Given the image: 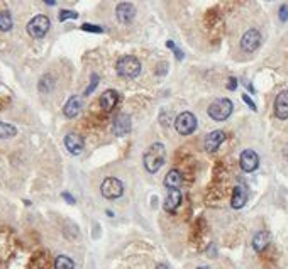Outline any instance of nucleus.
I'll return each mask as SVG.
<instances>
[{"label":"nucleus","instance_id":"obj_1","mask_svg":"<svg viewBox=\"0 0 288 269\" xmlns=\"http://www.w3.org/2000/svg\"><path fill=\"white\" fill-rule=\"evenodd\" d=\"M165 156H166V149L161 142H154L148 147V151L144 152V168L148 173H158L159 168L165 164Z\"/></svg>","mask_w":288,"mask_h":269},{"label":"nucleus","instance_id":"obj_2","mask_svg":"<svg viewBox=\"0 0 288 269\" xmlns=\"http://www.w3.org/2000/svg\"><path fill=\"white\" fill-rule=\"evenodd\" d=\"M115 70H117V73L124 76V78H136V76L141 73V63L134 56H122L121 60L117 61Z\"/></svg>","mask_w":288,"mask_h":269},{"label":"nucleus","instance_id":"obj_3","mask_svg":"<svg viewBox=\"0 0 288 269\" xmlns=\"http://www.w3.org/2000/svg\"><path fill=\"white\" fill-rule=\"evenodd\" d=\"M234 105L229 98H219V100L212 102L209 107V115L217 122H222V120L229 119V115L232 114Z\"/></svg>","mask_w":288,"mask_h":269},{"label":"nucleus","instance_id":"obj_4","mask_svg":"<svg viewBox=\"0 0 288 269\" xmlns=\"http://www.w3.org/2000/svg\"><path fill=\"white\" fill-rule=\"evenodd\" d=\"M100 191H102V196L107 200H115L119 196H122L124 193V185L121 179L114 178V176H109L102 181V186H100Z\"/></svg>","mask_w":288,"mask_h":269},{"label":"nucleus","instance_id":"obj_5","mask_svg":"<svg viewBox=\"0 0 288 269\" xmlns=\"http://www.w3.org/2000/svg\"><path fill=\"white\" fill-rule=\"evenodd\" d=\"M175 129L181 136H188V134H192L197 129V117H195L192 112H183V114H180L176 117Z\"/></svg>","mask_w":288,"mask_h":269},{"label":"nucleus","instance_id":"obj_6","mask_svg":"<svg viewBox=\"0 0 288 269\" xmlns=\"http://www.w3.org/2000/svg\"><path fill=\"white\" fill-rule=\"evenodd\" d=\"M48 31H50V19H48L46 16H36L29 21L28 33H29V36H33V38H36V39L43 38Z\"/></svg>","mask_w":288,"mask_h":269},{"label":"nucleus","instance_id":"obj_7","mask_svg":"<svg viewBox=\"0 0 288 269\" xmlns=\"http://www.w3.org/2000/svg\"><path fill=\"white\" fill-rule=\"evenodd\" d=\"M261 44V33L258 29H249L246 31L244 36L241 39V48L244 49L246 53H252L259 48Z\"/></svg>","mask_w":288,"mask_h":269},{"label":"nucleus","instance_id":"obj_8","mask_svg":"<svg viewBox=\"0 0 288 269\" xmlns=\"http://www.w3.org/2000/svg\"><path fill=\"white\" fill-rule=\"evenodd\" d=\"M258 166H259L258 152L252 151V149L242 151V154H241V168H242V171L252 173V171H256V169H258Z\"/></svg>","mask_w":288,"mask_h":269},{"label":"nucleus","instance_id":"obj_9","mask_svg":"<svg viewBox=\"0 0 288 269\" xmlns=\"http://www.w3.org/2000/svg\"><path fill=\"white\" fill-rule=\"evenodd\" d=\"M115 17L122 24H131L132 19L136 17V7L129 2H121L115 7Z\"/></svg>","mask_w":288,"mask_h":269},{"label":"nucleus","instance_id":"obj_10","mask_svg":"<svg viewBox=\"0 0 288 269\" xmlns=\"http://www.w3.org/2000/svg\"><path fill=\"white\" fill-rule=\"evenodd\" d=\"M131 127H132V122H131V117L127 114H119L117 117H115L114 124H112L114 134H115V136H119V137L129 134Z\"/></svg>","mask_w":288,"mask_h":269},{"label":"nucleus","instance_id":"obj_11","mask_svg":"<svg viewBox=\"0 0 288 269\" xmlns=\"http://www.w3.org/2000/svg\"><path fill=\"white\" fill-rule=\"evenodd\" d=\"M274 115L281 120L288 119V90L281 92L274 100Z\"/></svg>","mask_w":288,"mask_h":269},{"label":"nucleus","instance_id":"obj_12","mask_svg":"<svg viewBox=\"0 0 288 269\" xmlns=\"http://www.w3.org/2000/svg\"><path fill=\"white\" fill-rule=\"evenodd\" d=\"M100 107L104 109L105 112H110L114 109L115 105H117L119 102V93L115 92V90H105L104 93L100 95Z\"/></svg>","mask_w":288,"mask_h":269},{"label":"nucleus","instance_id":"obj_13","mask_svg":"<svg viewBox=\"0 0 288 269\" xmlns=\"http://www.w3.org/2000/svg\"><path fill=\"white\" fill-rule=\"evenodd\" d=\"M224 141H225V134L222 131L210 132L209 136H207V139H205V149H207V152H215Z\"/></svg>","mask_w":288,"mask_h":269},{"label":"nucleus","instance_id":"obj_14","mask_svg":"<svg viewBox=\"0 0 288 269\" xmlns=\"http://www.w3.org/2000/svg\"><path fill=\"white\" fill-rule=\"evenodd\" d=\"M65 147L68 149L72 154H80L83 149V139L82 136H78V134H68V136L65 137Z\"/></svg>","mask_w":288,"mask_h":269},{"label":"nucleus","instance_id":"obj_15","mask_svg":"<svg viewBox=\"0 0 288 269\" xmlns=\"http://www.w3.org/2000/svg\"><path fill=\"white\" fill-rule=\"evenodd\" d=\"M80 109H82V98L73 95V97L68 98V102H66L63 112H65V115L68 119H73L80 114Z\"/></svg>","mask_w":288,"mask_h":269},{"label":"nucleus","instance_id":"obj_16","mask_svg":"<svg viewBox=\"0 0 288 269\" xmlns=\"http://www.w3.org/2000/svg\"><path fill=\"white\" fill-rule=\"evenodd\" d=\"M269 240H271L269 232L261 230L254 235V239H252V249H254L256 252H263V250L269 245Z\"/></svg>","mask_w":288,"mask_h":269},{"label":"nucleus","instance_id":"obj_17","mask_svg":"<svg viewBox=\"0 0 288 269\" xmlns=\"http://www.w3.org/2000/svg\"><path fill=\"white\" fill-rule=\"evenodd\" d=\"M181 203V193L178 190H170L165 198V210L166 212H175Z\"/></svg>","mask_w":288,"mask_h":269},{"label":"nucleus","instance_id":"obj_18","mask_svg":"<svg viewBox=\"0 0 288 269\" xmlns=\"http://www.w3.org/2000/svg\"><path fill=\"white\" fill-rule=\"evenodd\" d=\"M181 183H183V176H181V173L178 171V169H171V171L166 174L165 186L168 188V190H178Z\"/></svg>","mask_w":288,"mask_h":269},{"label":"nucleus","instance_id":"obj_19","mask_svg":"<svg viewBox=\"0 0 288 269\" xmlns=\"http://www.w3.org/2000/svg\"><path fill=\"white\" fill-rule=\"evenodd\" d=\"M247 201V193L246 190L242 186H236L234 188V193H232V200H230V205H232V208H242L246 205Z\"/></svg>","mask_w":288,"mask_h":269},{"label":"nucleus","instance_id":"obj_20","mask_svg":"<svg viewBox=\"0 0 288 269\" xmlns=\"http://www.w3.org/2000/svg\"><path fill=\"white\" fill-rule=\"evenodd\" d=\"M39 92L43 93H50L53 88H55V78L51 75H44L41 80H39Z\"/></svg>","mask_w":288,"mask_h":269},{"label":"nucleus","instance_id":"obj_21","mask_svg":"<svg viewBox=\"0 0 288 269\" xmlns=\"http://www.w3.org/2000/svg\"><path fill=\"white\" fill-rule=\"evenodd\" d=\"M16 134H17V131L14 125L0 122V139H11V137H14Z\"/></svg>","mask_w":288,"mask_h":269},{"label":"nucleus","instance_id":"obj_22","mask_svg":"<svg viewBox=\"0 0 288 269\" xmlns=\"http://www.w3.org/2000/svg\"><path fill=\"white\" fill-rule=\"evenodd\" d=\"M75 264L70 257H66V255H58L55 259V269H73Z\"/></svg>","mask_w":288,"mask_h":269},{"label":"nucleus","instance_id":"obj_23","mask_svg":"<svg viewBox=\"0 0 288 269\" xmlns=\"http://www.w3.org/2000/svg\"><path fill=\"white\" fill-rule=\"evenodd\" d=\"M12 29V17L9 12H0V31Z\"/></svg>","mask_w":288,"mask_h":269},{"label":"nucleus","instance_id":"obj_24","mask_svg":"<svg viewBox=\"0 0 288 269\" xmlns=\"http://www.w3.org/2000/svg\"><path fill=\"white\" fill-rule=\"evenodd\" d=\"M78 14L73 11H61L60 12V21H66V19H77Z\"/></svg>","mask_w":288,"mask_h":269},{"label":"nucleus","instance_id":"obj_25","mask_svg":"<svg viewBox=\"0 0 288 269\" xmlns=\"http://www.w3.org/2000/svg\"><path fill=\"white\" fill-rule=\"evenodd\" d=\"M97 85H99V75H94V76H92L90 85H88V88L85 90V95H90V93L97 88Z\"/></svg>","mask_w":288,"mask_h":269},{"label":"nucleus","instance_id":"obj_26","mask_svg":"<svg viewBox=\"0 0 288 269\" xmlns=\"http://www.w3.org/2000/svg\"><path fill=\"white\" fill-rule=\"evenodd\" d=\"M82 29L83 31H88V33H102V31H104V29L100 28V26H92V24H83Z\"/></svg>","mask_w":288,"mask_h":269},{"label":"nucleus","instance_id":"obj_27","mask_svg":"<svg viewBox=\"0 0 288 269\" xmlns=\"http://www.w3.org/2000/svg\"><path fill=\"white\" fill-rule=\"evenodd\" d=\"M280 19L281 21H286L288 19V6H281V9H280Z\"/></svg>","mask_w":288,"mask_h":269},{"label":"nucleus","instance_id":"obj_28","mask_svg":"<svg viewBox=\"0 0 288 269\" xmlns=\"http://www.w3.org/2000/svg\"><path fill=\"white\" fill-rule=\"evenodd\" d=\"M242 100H244V102H246V104H247V105H249L252 110H256V104H254V102H252V100H251V98H249V97H247V95H246V93H244V95H242Z\"/></svg>","mask_w":288,"mask_h":269},{"label":"nucleus","instance_id":"obj_29","mask_svg":"<svg viewBox=\"0 0 288 269\" xmlns=\"http://www.w3.org/2000/svg\"><path fill=\"white\" fill-rule=\"evenodd\" d=\"M227 87H229V90H236V87H237V80L234 78V76H232V78H229V85H227Z\"/></svg>","mask_w":288,"mask_h":269},{"label":"nucleus","instance_id":"obj_30","mask_svg":"<svg viewBox=\"0 0 288 269\" xmlns=\"http://www.w3.org/2000/svg\"><path fill=\"white\" fill-rule=\"evenodd\" d=\"M63 198H65L66 201H68L70 205H75V198H73V196L70 195V193H63Z\"/></svg>","mask_w":288,"mask_h":269},{"label":"nucleus","instance_id":"obj_31","mask_svg":"<svg viewBox=\"0 0 288 269\" xmlns=\"http://www.w3.org/2000/svg\"><path fill=\"white\" fill-rule=\"evenodd\" d=\"M156 269H170V266H168V264H158Z\"/></svg>","mask_w":288,"mask_h":269},{"label":"nucleus","instance_id":"obj_32","mask_svg":"<svg viewBox=\"0 0 288 269\" xmlns=\"http://www.w3.org/2000/svg\"><path fill=\"white\" fill-rule=\"evenodd\" d=\"M46 4H50V6H55V0H44Z\"/></svg>","mask_w":288,"mask_h":269},{"label":"nucleus","instance_id":"obj_33","mask_svg":"<svg viewBox=\"0 0 288 269\" xmlns=\"http://www.w3.org/2000/svg\"><path fill=\"white\" fill-rule=\"evenodd\" d=\"M197 269H210L209 266H202V267H197Z\"/></svg>","mask_w":288,"mask_h":269},{"label":"nucleus","instance_id":"obj_34","mask_svg":"<svg viewBox=\"0 0 288 269\" xmlns=\"http://www.w3.org/2000/svg\"><path fill=\"white\" fill-rule=\"evenodd\" d=\"M285 154H286V158H288V146L285 147Z\"/></svg>","mask_w":288,"mask_h":269}]
</instances>
